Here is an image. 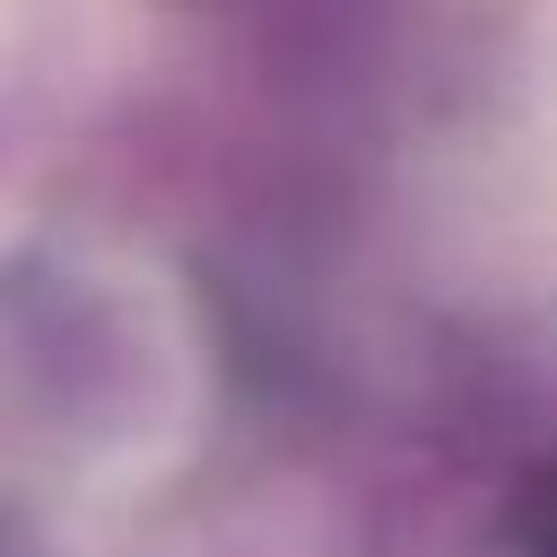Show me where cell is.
<instances>
[{"label":"cell","mask_w":557,"mask_h":557,"mask_svg":"<svg viewBox=\"0 0 557 557\" xmlns=\"http://www.w3.org/2000/svg\"><path fill=\"white\" fill-rule=\"evenodd\" d=\"M548 557H557V540H548Z\"/></svg>","instance_id":"obj_1"}]
</instances>
